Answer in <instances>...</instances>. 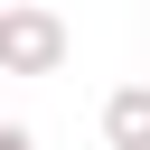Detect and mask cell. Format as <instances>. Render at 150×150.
I'll use <instances>...</instances> for the list:
<instances>
[{
	"mask_svg": "<svg viewBox=\"0 0 150 150\" xmlns=\"http://www.w3.org/2000/svg\"><path fill=\"white\" fill-rule=\"evenodd\" d=\"M66 19L38 0H0V75H56L66 66Z\"/></svg>",
	"mask_w": 150,
	"mask_h": 150,
	"instance_id": "1",
	"label": "cell"
},
{
	"mask_svg": "<svg viewBox=\"0 0 150 150\" xmlns=\"http://www.w3.org/2000/svg\"><path fill=\"white\" fill-rule=\"evenodd\" d=\"M103 141L112 150H150V84H122L103 103Z\"/></svg>",
	"mask_w": 150,
	"mask_h": 150,
	"instance_id": "2",
	"label": "cell"
},
{
	"mask_svg": "<svg viewBox=\"0 0 150 150\" xmlns=\"http://www.w3.org/2000/svg\"><path fill=\"white\" fill-rule=\"evenodd\" d=\"M0 150H38V131L28 122H0Z\"/></svg>",
	"mask_w": 150,
	"mask_h": 150,
	"instance_id": "3",
	"label": "cell"
}]
</instances>
